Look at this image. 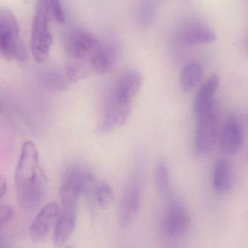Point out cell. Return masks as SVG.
I'll return each mask as SVG.
<instances>
[{
  "mask_svg": "<svg viewBox=\"0 0 248 248\" xmlns=\"http://www.w3.org/2000/svg\"><path fill=\"white\" fill-rule=\"evenodd\" d=\"M182 42L186 45L208 44L216 40L212 31L201 25H191L184 29L181 34Z\"/></svg>",
  "mask_w": 248,
  "mask_h": 248,
  "instance_id": "17",
  "label": "cell"
},
{
  "mask_svg": "<svg viewBox=\"0 0 248 248\" xmlns=\"http://www.w3.org/2000/svg\"><path fill=\"white\" fill-rule=\"evenodd\" d=\"M89 71L81 64L69 63L65 68L67 78L71 82H77L88 75Z\"/></svg>",
  "mask_w": 248,
  "mask_h": 248,
  "instance_id": "21",
  "label": "cell"
},
{
  "mask_svg": "<svg viewBox=\"0 0 248 248\" xmlns=\"http://www.w3.org/2000/svg\"><path fill=\"white\" fill-rule=\"evenodd\" d=\"M77 207L62 206L55 225L54 243L57 247L63 246L71 237L76 225Z\"/></svg>",
  "mask_w": 248,
  "mask_h": 248,
  "instance_id": "12",
  "label": "cell"
},
{
  "mask_svg": "<svg viewBox=\"0 0 248 248\" xmlns=\"http://www.w3.org/2000/svg\"><path fill=\"white\" fill-rule=\"evenodd\" d=\"M14 212L11 207L0 203V225L8 222L13 218Z\"/></svg>",
  "mask_w": 248,
  "mask_h": 248,
  "instance_id": "23",
  "label": "cell"
},
{
  "mask_svg": "<svg viewBox=\"0 0 248 248\" xmlns=\"http://www.w3.org/2000/svg\"><path fill=\"white\" fill-rule=\"evenodd\" d=\"M52 16L48 0H38L31 29V52L38 63L46 62L52 45L50 17Z\"/></svg>",
  "mask_w": 248,
  "mask_h": 248,
  "instance_id": "2",
  "label": "cell"
},
{
  "mask_svg": "<svg viewBox=\"0 0 248 248\" xmlns=\"http://www.w3.org/2000/svg\"><path fill=\"white\" fill-rule=\"evenodd\" d=\"M213 186L218 193H226L232 186L231 166L224 159L217 160L213 174Z\"/></svg>",
  "mask_w": 248,
  "mask_h": 248,
  "instance_id": "16",
  "label": "cell"
},
{
  "mask_svg": "<svg viewBox=\"0 0 248 248\" xmlns=\"http://www.w3.org/2000/svg\"><path fill=\"white\" fill-rule=\"evenodd\" d=\"M131 113V104L119 101L111 93L105 103L99 133L108 134L122 126L128 120Z\"/></svg>",
  "mask_w": 248,
  "mask_h": 248,
  "instance_id": "7",
  "label": "cell"
},
{
  "mask_svg": "<svg viewBox=\"0 0 248 248\" xmlns=\"http://www.w3.org/2000/svg\"><path fill=\"white\" fill-rule=\"evenodd\" d=\"M198 118L197 150L201 154H205L213 148L218 137V112L215 102Z\"/></svg>",
  "mask_w": 248,
  "mask_h": 248,
  "instance_id": "6",
  "label": "cell"
},
{
  "mask_svg": "<svg viewBox=\"0 0 248 248\" xmlns=\"http://www.w3.org/2000/svg\"><path fill=\"white\" fill-rule=\"evenodd\" d=\"M115 60L116 54L113 48L107 45H98L92 57V68L97 74H106L111 71L114 65Z\"/></svg>",
  "mask_w": 248,
  "mask_h": 248,
  "instance_id": "15",
  "label": "cell"
},
{
  "mask_svg": "<svg viewBox=\"0 0 248 248\" xmlns=\"http://www.w3.org/2000/svg\"><path fill=\"white\" fill-rule=\"evenodd\" d=\"M247 160H248V159H247Z\"/></svg>",
  "mask_w": 248,
  "mask_h": 248,
  "instance_id": "26",
  "label": "cell"
},
{
  "mask_svg": "<svg viewBox=\"0 0 248 248\" xmlns=\"http://www.w3.org/2000/svg\"><path fill=\"white\" fill-rule=\"evenodd\" d=\"M94 195L97 203L103 209L108 208L113 201V192L107 182H101L96 186Z\"/></svg>",
  "mask_w": 248,
  "mask_h": 248,
  "instance_id": "19",
  "label": "cell"
},
{
  "mask_svg": "<svg viewBox=\"0 0 248 248\" xmlns=\"http://www.w3.org/2000/svg\"><path fill=\"white\" fill-rule=\"evenodd\" d=\"M94 182V176L82 168L73 166L65 170L60 187L62 206L77 207L80 195L89 192Z\"/></svg>",
  "mask_w": 248,
  "mask_h": 248,
  "instance_id": "4",
  "label": "cell"
},
{
  "mask_svg": "<svg viewBox=\"0 0 248 248\" xmlns=\"http://www.w3.org/2000/svg\"><path fill=\"white\" fill-rule=\"evenodd\" d=\"M191 218L186 208L179 204L171 205L163 220V231L171 237H180L189 230Z\"/></svg>",
  "mask_w": 248,
  "mask_h": 248,
  "instance_id": "10",
  "label": "cell"
},
{
  "mask_svg": "<svg viewBox=\"0 0 248 248\" xmlns=\"http://www.w3.org/2000/svg\"><path fill=\"white\" fill-rule=\"evenodd\" d=\"M154 179L156 186L160 192L167 190L170 183V176L167 166L163 163L157 165L155 169Z\"/></svg>",
  "mask_w": 248,
  "mask_h": 248,
  "instance_id": "20",
  "label": "cell"
},
{
  "mask_svg": "<svg viewBox=\"0 0 248 248\" xmlns=\"http://www.w3.org/2000/svg\"><path fill=\"white\" fill-rule=\"evenodd\" d=\"M59 212L58 204L55 202H49L40 210L29 229V234L33 242L41 243L46 240L51 229L55 225Z\"/></svg>",
  "mask_w": 248,
  "mask_h": 248,
  "instance_id": "8",
  "label": "cell"
},
{
  "mask_svg": "<svg viewBox=\"0 0 248 248\" xmlns=\"http://www.w3.org/2000/svg\"><path fill=\"white\" fill-rule=\"evenodd\" d=\"M219 86V80L217 76H213L201 86L194 100V111L197 117L201 116L213 103L214 95Z\"/></svg>",
  "mask_w": 248,
  "mask_h": 248,
  "instance_id": "14",
  "label": "cell"
},
{
  "mask_svg": "<svg viewBox=\"0 0 248 248\" xmlns=\"http://www.w3.org/2000/svg\"><path fill=\"white\" fill-rule=\"evenodd\" d=\"M98 46L97 39L92 33L83 30H75L67 33L64 47L68 56L81 60L95 50Z\"/></svg>",
  "mask_w": 248,
  "mask_h": 248,
  "instance_id": "9",
  "label": "cell"
},
{
  "mask_svg": "<svg viewBox=\"0 0 248 248\" xmlns=\"http://www.w3.org/2000/svg\"><path fill=\"white\" fill-rule=\"evenodd\" d=\"M65 248H71V247H69V246H68V247H66Z\"/></svg>",
  "mask_w": 248,
  "mask_h": 248,
  "instance_id": "25",
  "label": "cell"
},
{
  "mask_svg": "<svg viewBox=\"0 0 248 248\" xmlns=\"http://www.w3.org/2000/svg\"><path fill=\"white\" fill-rule=\"evenodd\" d=\"M203 68L196 62H190L182 70L180 76V84L185 92H190L202 81Z\"/></svg>",
  "mask_w": 248,
  "mask_h": 248,
  "instance_id": "18",
  "label": "cell"
},
{
  "mask_svg": "<svg viewBox=\"0 0 248 248\" xmlns=\"http://www.w3.org/2000/svg\"><path fill=\"white\" fill-rule=\"evenodd\" d=\"M0 55L8 61L20 62L28 58L17 19L7 9H0Z\"/></svg>",
  "mask_w": 248,
  "mask_h": 248,
  "instance_id": "3",
  "label": "cell"
},
{
  "mask_svg": "<svg viewBox=\"0 0 248 248\" xmlns=\"http://www.w3.org/2000/svg\"><path fill=\"white\" fill-rule=\"evenodd\" d=\"M7 190V181L2 175L0 174V199H1L5 195Z\"/></svg>",
  "mask_w": 248,
  "mask_h": 248,
  "instance_id": "24",
  "label": "cell"
},
{
  "mask_svg": "<svg viewBox=\"0 0 248 248\" xmlns=\"http://www.w3.org/2000/svg\"><path fill=\"white\" fill-rule=\"evenodd\" d=\"M45 182L46 176L39 163L36 144L25 141L15 173L16 197L23 211L33 213L39 209L45 196Z\"/></svg>",
  "mask_w": 248,
  "mask_h": 248,
  "instance_id": "1",
  "label": "cell"
},
{
  "mask_svg": "<svg viewBox=\"0 0 248 248\" xmlns=\"http://www.w3.org/2000/svg\"><path fill=\"white\" fill-rule=\"evenodd\" d=\"M142 78L137 71H125L121 75L112 94L123 103L131 104L135 96L141 88Z\"/></svg>",
  "mask_w": 248,
  "mask_h": 248,
  "instance_id": "11",
  "label": "cell"
},
{
  "mask_svg": "<svg viewBox=\"0 0 248 248\" xmlns=\"http://www.w3.org/2000/svg\"><path fill=\"white\" fill-rule=\"evenodd\" d=\"M52 16H54L59 23L65 22V13L62 8L61 0H48Z\"/></svg>",
  "mask_w": 248,
  "mask_h": 248,
  "instance_id": "22",
  "label": "cell"
},
{
  "mask_svg": "<svg viewBox=\"0 0 248 248\" xmlns=\"http://www.w3.org/2000/svg\"><path fill=\"white\" fill-rule=\"evenodd\" d=\"M141 185L140 179L133 178L125 186L118 211V224L122 230L128 228L138 216L141 202Z\"/></svg>",
  "mask_w": 248,
  "mask_h": 248,
  "instance_id": "5",
  "label": "cell"
},
{
  "mask_svg": "<svg viewBox=\"0 0 248 248\" xmlns=\"http://www.w3.org/2000/svg\"><path fill=\"white\" fill-rule=\"evenodd\" d=\"M243 141V130L241 124L234 119L226 122L220 135L221 150L227 155H234L241 148Z\"/></svg>",
  "mask_w": 248,
  "mask_h": 248,
  "instance_id": "13",
  "label": "cell"
}]
</instances>
